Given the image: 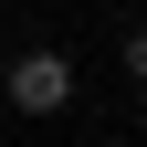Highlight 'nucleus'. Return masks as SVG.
<instances>
[{"label":"nucleus","mask_w":147,"mask_h":147,"mask_svg":"<svg viewBox=\"0 0 147 147\" xmlns=\"http://www.w3.org/2000/svg\"><path fill=\"white\" fill-rule=\"evenodd\" d=\"M116 63H126V84H147V32H126V42H116Z\"/></svg>","instance_id":"nucleus-2"},{"label":"nucleus","mask_w":147,"mask_h":147,"mask_svg":"<svg viewBox=\"0 0 147 147\" xmlns=\"http://www.w3.org/2000/svg\"><path fill=\"white\" fill-rule=\"evenodd\" d=\"M63 105H74V53H53V42L11 53V116H63Z\"/></svg>","instance_id":"nucleus-1"},{"label":"nucleus","mask_w":147,"mask_h":147,"mask_svg":"<svg viewBox=\"0 0 147 147\" xmlns=\"http://www.w3.org/2000/svg\"><path fill=\"white\" fill-rule=\"evenodd\" d=\"M126 11H137V0H126Z\"/></svg>","instance_id":"nucleus-3"}]
</instances>
